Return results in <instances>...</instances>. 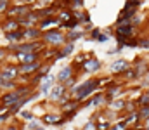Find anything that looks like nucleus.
I'll return each instance as SVG.
<instances>
[{
  "label": "nucleus",
  "instance_id": "obj_45",
  "mask_svg": "<svg viewBox=\"0 0 149 130\" xmlns=\"http://www.w3.org/2000/svg\"><path fill=\"white\" fill-rule=\"evenodd\" d=\"M123 50V47L121 45H116V47H113V49H109L108 50V56H114V54H120Z\"/></svg>",
  "mask_w": 149,
  "mask_h": 130
},
{
  "label": "nucleus",
  "instance_id": "obj_12",
  "mask_svg": "<svg viewBox=\"0 0 149 130\" xmlns=\"http://www.w3.org/2000/svg\"><path fill=\"white\" fill-rule=\"evenodd\" d=\"M74 49H76V43H71V42H66L61 49H57L56 56H54V63L57 61H63V59H68L70 56L74 54Z\"/></svg>",
  "mask_w": 149,
  "mask_h": 130
},
{
  "label": "nucleus",
  "instance_id": "obj_14",
  "mask_svg": "<svg viewBox=\"0 0 149 130\" xmlns=\"http://www.w3.org/2000/svg\"><path fill=\"white\" fill-rule=\"evenodd\" d=\"M132 66H134V70L137 71L139 78H141V76H144V75L149 71V61L144 57V56L135 57V59H134V63H132Z\"/></svg>",
  "mask_w": 149,
  "mask_h": 130
},
{
  "label": "nucleus",
  "instance_id": "obj_20",
  "mask_svg": "<svg viewBox=\"0 0 149 130\" xmlns=\"http://www.w3.org/2000/svg\"><path fill=\"white\" fill-rule=\"evenodd\" d=\"M21 26H19V21L17 19H14V17H3L2 21H0V30H2V33H5V31H14V30H19Z\"/></svg>",
  "mask_w": 149,
  "mask_h": 130
},
{
  "label": "nucleus",
  "instance_id": "obj_8",
  "mask_svg": "<svg viewBox=\"0 0 149 130\" xmlns=\"http://www.w3.org/2000/svg\"><path fill=\"white\" fill-rule=\"evenodd\" d=\"M114 30V35H120V37H125V38H130V37H139V28L134 26L132 23H127V24H118V26H113Z\"/></svg>",
  "mask_w": 149,
  "mask_h": 130
},
{
  "label": "nucleus",
  "instance_id": "obj_19",
  "mask_svg": "<svg viewBox=\"0 0 149 130\" xmlns=\"http://www.w3.org/2000/svg\"><path fill=\"white\" fill-rule=\"evenodd\" d=\"M74 75V68H73V64L70 63V64H66V66H63L59 71H57V83H64L68 78H71Z\"/></svg>",
  "mask_w": 149,
  "mask_h": 130
},
{
  "label": "nucleus",
  "instance_id": "obj_49",
  "mask_svg": "<svg viewBox=\"0 0 149 130\" xmlns=\"http://www.w3.org/2000/svg\"><path fill=\"white\" fill-rule=\"evenodd\" d=\"M142 125H144V129L146 130H149V118L146 120V122H142Z\"/></svg>",
  "mask_w": 149,
  "mask_h": 130
},
{
  "label": "nucleus",
  "instance_id": "obj_50",
  "mask_svg": "<svg viewBox=\"0 0 149 130\" xmlns=\"http://www.w3.org/2000/svg\"><path fill=\"white\" fill-rule=\"evenodd\" d=\"M146 92H148V94H149V87H148V88H146Z\"/></svg>",
  "mask_w": 149,
  "mask_h": 130
},
{
  "label": "nucleus",
  "instance_id": "obj_52",
  "mask_svg": "<svg viewBox=\"0 0 149 130\" xmlns=\"http://www.w3.org/2000/svg\"><path fill=\"white\" fill-rule=\"evenodd\" d=\"M2 109H3V108H2V106H0V111H2Z\"/></svg>",
  "mask_w": 149,
  "mask_h": 130
},
{
  "label": "nucleus",
  "instance_id": "obj_5",
  "mask_svg": "<svg viewBox=\"0 0 149 130\" xmlns=\"http://www.w3.org/2000/svg\"><path fill=\"white\" fill-rule=\"evenodd\" d=\"M101 70H102V63H101V59H99L95 54L90 56V57L81 64V73H83V75H97Z\"/></svg>",
  "mask_w": 149,
  "mask_h": 130
},
{
  "label": "nucleus",
  "instance_id": "obj_25",
  "mask_svg": "<svg viewBox=\"0 0 149 130\" xmlns=\"http://www.w3.org/2000/svg\"><path fill=\"white\" fill-rule=\"evenodd\" d=\"M121 120L125 122V125H127L128 129H132V127H135V125H139V123H141V118H139V113H137V111L123 115V116H121Z\"/></svg>",
  "mask_w": 149,
  "mask_h": 130
},
{
  "label": "nucleus",
  "instance_id": "obj_33",
  "mask_svg": "<svg viewBox=\"0 0 149 130\" xmlns=\"http://www.w3.org/2000/svg\"><path fill=\"white\" fill-rule=\"evenodd\" d=\"M146 19H148V17H146L144 14L137 12V14H135V16L132 17V21H130V23H132L134 26H137V28H142V24H144V21H146Z\"/></svg>",
  "mask_w": 149,
  "mask_h": 130
},
{
  "label": "nucleus",
  "instance_id": "obj_4",
  "mask_svg": "<svg viewBox=\"0 0 149 130\" xmlns=\"http://www.w3.org/2000/svg\"><path fill=\"white\" fill-rule=\"evenodd\" d=\"M40 122L45 125V127H63L66 123L64 116L59 113V111H49V113H43L40 116Z\"/></svg>",
  "mask_w": 149,
  "mask_h": 130
},
{
  "label": "nucleus",
  "instance_id": "obj_46",
  "mask_svg": "<svg viewBox=\"0 0 149 130\" xmlns=\"http://www.w3.org/2000/svg\"><path fill=\"white\" fill-rule=\"evenodd\" d=\"M56 0H37V3L35 5H52Z\"/></svg>",
  "mask_w": 149,
  "mask_h": 130
},
{
  "label": "nucleus",
  "instance_id": "obj_2",
  "mask_svg": "<svg viewBox=\"0 0 149 130\" xmlns=\"http://www.w3.org/2000/svg\"><path fill=\"white\" fill-rule=\"evenodd\" d=\"M42 42L45 43V47H49V49H61L66 43V33L61 28L47 30V31H43Z\"/></svg>",
  "mask_w": 149,
  "mask_h": 130
},
{
  "label": "nucleus",
  "instance_id": "obj_31",
  "mask_svg": "<svg viewBox=\"0 0 149 130\" xmlns=\"http://www.w3.org/2000/svg\"><path fill=\"white\" fill-rule=\"evenodd\" d=\"M101 31H102V28H97V26H94L92 30H88V33H87V42H95L97 40V37L101 35Z\"/></svg>",
  "mask_w": 149,
  "mask_h": 130
},
{
  "label": "nucleus",
  "instance_id": "obj_39",
  "mask_svg": "<svg viewBox=\"0 0 149 130\" xmlns=\"http://www.w3.org/2000/svg\"><path fill=\"white\" fill-rule=\"evenodd\" d=\"M137 113H139L141 122H146L149 118V106H139V108H137Z\"/></svg>",
  "mask_w": 149,
  "mask_h": 130
},
{
  "label": "nucleus",
  "instance_id": "obj_11",
  "mask_svg": "<svg viewBox=\"0 0 149 130\" xmlns=\"http://www.w3.org/2000/svg\"><path fill=\"white\" fill-rule=\"evenodd\" d=\"M66 92H68V88L63 85V83H56V85L52 87V90H50V94L47 95L45 101H47L49 104H56V106H57L59 101H61V97H63Z\"/></svg>",
  "mask_w": 149,
  "mask_h": 130
},
{
  "label": "nucleus",
  "instance_id": "obj_36",
  "mask_svg": "<svg viewBox=\"0 0 149 130\" xmlns=\"http://www.w3.org/2000/svg\"><path fill=\"white\" fill-rule=\"evenodd\" d=\"M14 116H12V113L9 111V109H2L0 111V125H5L7 122H10Z\"/></svg>",
  "mask_w": 149,
  "mask_h": 130
},
{
  "label": "nucleus",
  "instance_id": "obj_38",
  "mask_svg": "<svg viewBox=\"0 0 149 130\" xmlns=\"http://www.w3.org/2000/svg\"><path fill=\"white\" fill-rule=\"evenodd\" d=\"M139 49H144V50L149 49V33L139 35Z\"/></svg>",
  "mask_w": 149,
  "mask_h": 130
},
{
  "label": "nucleus",
  "instance_id": "obj_10",
  "mask_svg": "<svg viewBox=\"0 0 149 130\" xmlns=\"http://www.w3.org/2000/svg\"><path fill=\"white\" fill-rule=\"evenodd\" d=\"M56 83H57V76L50 73V75H47V76H45V78L40 82V85H38L37 90L40 92V95H42V97H45V99H47V95L50 94L52 87L56 85Z\"/></svg>",
  "mask_w": 149,
  "mask_h": 130
},
{
  "label": "nucleus",
  "instance_id": "obj_28",
  "mask_svg": "<svg viewBox=\"0 0 149 130\" xmlns=\"http://www.w3.org/2000/svg\"><path fill=\"white\" fill-rule=\"evenodd\" d=\"M26 130H47V127L40 122V118H33L26 122Z\"/></svg>",
  "mask_w": 149,
  "mask_h": 130
},
{
  "label": "nucleus",
  "instance_id": "obj_24",
  "mask_svg": "<svg viewBox=\"0 0 149 130\" xmlns=\"http://www.w3.org/2000/svg\"><path fill=\"white\" fill-rule=\"evenodd\" d=\"M56 17H57V21H59V24H61V23H66V21L73 19V10H71L70 7H61V9H57Z\"/></svg>",
  "mask_w": 149,
  "mask_h": 130
},
{
  "label": "nucleus",
  "instance_id": "obj_48",
  "mask_svg": "<svg viewBox=\"0 0 149 130\" xmlns=\"http://www.w3.org/2000/svg\"><path fill=\"white\" fill-rule=\"evenodd\" d=\"M128 130H146V129H144V125H142V122H141L139 125H135V127H132V129H128Z\"/></svg>",
  "mask_w": 149,
  "mask_h": 130
},
{
  "label": "nucleus",
  "instance_id": "obj_13",
  "mask_svg": "<svg viewBox=\"0 0 149 130\" xmlns=\"http://www.w3.org/2000/svg\"><path fill=\"white\" fill-rule=\"evenodd\" d=\"M64 33H66V42H71V43H76L78 40L87 37V30L83 26H76V28H71V30H66Z\"/></svg>",
  "mask_w": 149,
  "mask_h": 130
},
{
  "label": "nucleus",
  "instance_id": "obj_1",
  "mask_svg": "<svg viewBox=\"0 0 149 130\" xmlns=\"http://www.w3.org/2000/svg\"><path fill=\"white\" fill-rule=\"evenodd\" d=\"M102 87H101V76H88L87 80H83V82H78L76 85L70 90L71 92V95H73V99H76L80 104L81 102H85L88 97H92L95 92H99Z\"/></svg>",
  "mask_w": 149,
  "mask_h": 130
},
{
  "label": "nucleus",
  "instance_id": "obj_30",
  "mask_svg": "<svg viewBox=\"0 0 149 130\" xmlns=\"http://www.w3.org/2000/svg\"><path fill=\"white\" fill-rule=\"evenodd\" d=\"M144 5V0H125V9H132V10H139Z\"/></svg>",
  "mask_w": 149,
  "mask_h": 130
},
{
  "label": "nucleus",
  "instance_id": "obj_34",
  "mask_svg": "<svg viewBox=\"0 0 149 130\" xmlns=\"http://www.w3.org/2000/svg\"><path fill=\"white\" fill-rule=\"evenodd\" d=\"M68 7L71 10H81L85 9V0H68Z\"/></svg>",
  "mask_w": 149,
  "mask_h": 130
},
{
  "label": "nucleus",
  "instance_id": "obj_27",
  "mask_svg": "<svg viewBox=\"0 0 149 130\" xmlns=\"http://www.w3.org/2000/svg\"><path fill=\"white\" fill-rule=\"evenodd\" d=\"M120 78H121L125 83H128V82H135V80H139V75H137V71L134 70V66H130V68L120 76Z\"/></svg>",
  "mask_w": 149,
  "mask_h": 130
},
{
  "label": "nucleus",
  "instance_id": "obj_40",
  "mask_svg": "<svg viewBox=\"0 0 149 130\" xmlns=\"http://www.w3.org/2000/svg\"><path fill=\"white\" fill-rule=\"evenodd\" d=\"M109 130H128V127L125 125V122L120 118V120H116V122H113L111 127H109Z\"/></svg>",
  "mask_w": 149,
  "mask_h": 130
},
{
  "label": "nucleus",
  "instance_id": "obj_16",
  "mask_svg": "<svg viewBox=\"0 0 149 130\" xmlns=\"http://www.w3.org/2000/svg\"><path fill=\"white\" fill-rule=\"evenodd\" d=\"M137 12H139V10H132V9H125V7H123V9L118 12V16H116V23H114V26L130 23V21H132V17H134Z\"/></svg>",
  "mask_w": 149,
  "mask_h": 130
},
{
  "label": "nucleus",
  "instance_id": "obj_22",
  "mask_svg": "<svg viewBox=\"0 0 149 130\" xmlns=\"http://www.w3.org/2000/svg\"><path fill=\"white\" fill-rule=\"evenodd\" d=\"M2 35H3L5 43H19V42H23V28L14 30V31H5V33H2Z\"/></svg>",
  "mask_w": 149,
  "mask_h": 130
},
{
  "label": "nucleus",
  "instance_id": "obj_9",
  "mask_svg": "<svg viewBox=\"0 0 149 130\" xmlns=\"http://www.w3.org/2000/svg\"><path fill=\"white\" fill-rule=\"evenodd\" d=\"M19 94L16 90H7V92H0V106L3 109H10L17 101H19Z\"/></svg>",
  "mask_w": 149,
  "mask_h": 130
},
{
  "label": "nucleus",
  "instance_id": "obj_26",
  "mask_svg": "<svg viewBox=\"0 0 149 130\" xmlns=\"http://www.w3.org/2000/svg\"><path fill=\"white\" fill-rule=\"evenodd\" d=\"M106 97H104V92H95L94 95H92V106L95 108V109H102V108H106Z\"/></svg>",
  "mask_w": 149,
  "mask_h": 130
},
{
  "label": "nucleus",
  "instance_id": "obj_37",
  "mask_svg": "<svg viewBox=\"0 0 149 130\" xmlns=\"http://www.w3.org/2000/svg\"><path fill=\"white\" fill-rule=\"evenodd\" d=\"M135 47H139V37H130L123 43V49H135Z\"/></svg>",
  "mask_w": 149,
  "mask_h": 130
},
{
  "label": "nucleus",
  "instance_id": "obj_42",
  "mask_svg": "<svg viewBox=\"0 0 149 130\" xmlns=\"http://www.w3.org/2000/svg\"><path fill=\"white\" fill-rule=\"evenodd\" d=\"M9 56H10V54L7 52L5 45H3V47H0V66H2V64H3L5 61H9Z\"/></svg>",
  "mask_w": 149,
  "mask_h": 130
},
{
  "label": "nucleus",
  "instance_id": "obj_44",
  "mask_svg": "<svg viewBox=\"0 0 149 130\" xmlns=\"http://www.w3.org/2000/svg\"><path fill=\"white\" fill-rule=\"evenodd\" d=\"M81 130H95V122L90 118L87 123H83V127H81Z\"/></svg>",
  "mask_w": 149,
  "mask_h": 130
},
{
  "label": "nucleus",
  "instance_id": "obj_18",
  "mask_svg": "<svg viewBox=\"0 0 149 130\" xmlns=\"http://www.w3.org/2000/svg\"><path fill=\"white\" fill-rule=\"evenodd\" d=\"M43 31L38 26H30V28H23V40H42Z\"/></svg>",
  "mask_w": 149,
  "mask_h": 130
},
{
  "label": "nucleus",
  "instance_id": "obj_23",
  "mask_svg": "<svg viewBox=\"0 0 149 130\" xmlns=\"http://www.w3.org/2000/svg\"><path fill=\"white\" fill-rule=\"evenodd\" d=\"M57 26H59V21H57L56 16L43 17V19H40V23H38V28H40L42 31H47V30H52V28H57Z\"/></svg>",
  "mask_w": 149,
  "mask_h": 130
},
{
  "label": "nucleus",
  "instance_id": "obj_35",
  "mask_svg": "<svg viewBox=\"0 0 149 130\" xmlns=\"http://www.w3.org/2000/svg\"><path fill=\"white\" fill-rule=\"evenodd\" d=\"M12 3H14V0H0V21L5 17V12Z\"/></svg>",
  "mask_w": 149,
  "mask_h": 130
},
{
  "label": "nucleus",
  "instance_id": "obj_15",
  "mask_svg": "<svg viewBox=\"0 0 149 130\" xmlns=\"http://www.w3.org/2000/svg\"><path fill=\"white\" fill-rule=\"evenodd\" d=\"M17 21H19V26L21 28H30V26H38L40 17H38V14L35 12V9H33L30 14H26L24 17H19Z\"/></svg>",
  "mask_w": 149,
  "mask_h": 130
},
{
  "label": "nucleus",
  "instance_id": "obj_43",
  "mask_svg": "<svg viewBox=\"0 0 149 130\" xmlns=\"http://www.w3.org/2000/svg\"><path fill=\"white\" fill-rule=\"evenodd\" d=\"M109 35L108 33H104V31H101V35L97 37V40H95V43H106V42H109Z\"/></svg>",
  "mask_w": 149,
  "mask_h": 130
},
{
  "label": "nucleus",
  "instance_id": "obj_7",
  "mask_svg": "<svg viewBox=\"0 0 149 130\" xmlns=\"http://www.w3.org/2000/svg\"><path fill=\"white\" fill-rule=\"evenodd\" d=\"M132 66V63H128L127 59H123V57H120V59H116V61H113L111 64H109V75L114 76V78H120L128 68Z\"/></svg>",
  "mask_w": 149,
  "mask_h": 130
},
{
  "label": "nucleus",
  "instance_id": "obj_47",
  "mask_svg": "<svg viewBox=\"0 0 149 130\" xmlns=\"http://www.w3.org/2000/svg\"><path fill=\"white\" fill-rule=\"evenodd\" d=\"M14 3H31V5H35L37 0H14Z\"/></svg>",
  "mask_w": 149,
  "mask_h": 130
},
{
  "label": "nucleus",
  "instance_id": "obj_21",
  "mask_svg": "<svg viewBox=\"0 0 149 130\" xmlns=\"http://www.w3.org/2000/svg\"><path fill=\"white\" fill-rule=\"evenodd\" d=\"M35 12L38 14V17H40V19H43V17L56 16L57 9L54 7V3H52V5H35Z\"/></svg>",
  "mask_w": 149,
  "mask_h": 130
},
{
  "label": "nucleus",
  "instance_id": "obj_6",
  "mask_svg": "<svg viewBox=\"0 0 149 130\" xmlns=\"http://www.w3.org/2000/svg\"><path fill=\"white\" fill-rule=\"evenodd\" d=\"M0 75L7 80H14L17 82L19 80V64L12 63V61H5L2 66H0Z\"/></svg>",
  "mask_w": 149,
  "mask_h": 130
},
{
  "label": "nucleus",
  "instance_id": "obj_32",
  "mask_svg": "<svg viewBox=\"0 0 149 130\" xmlns=\"http://www.w3.org/2000/svg\"><path fill=\"white\" fill-rule=\"evenodd\" d=\"M135 102H137V106H149V94L146 90H142V92L135 97Z\"/></svg>",
  "mask_w": 149,
  "mask_h": 130
},
{
  "label": "nucleus",
  "instance_id": "obj_17",
  "mask_svg": "<svg viewBox=\"0 0 149 130\" xmlns=\"http://www.w3.org/2000/svg\"><path fill=\"white\" fill-rule=\"evenodd\" d=\"M125 104H127V97H125V95H121V97L113 99L111 102H108V104H106V108H109L111 111H116L120 116H123V113H125Z\"/></svg>",
  "mask_w": 149,
  "mask_h": 130
},
{
  "label": "nucleus",
  "instance_id": "obj_29",
  "mask_svg": "<svg viewBox=\"0 0 149 130\" xmlns=\"http://www.w3.org/2000/svg\"><path fill=\"white\" fill-rule=\"evenodd\" d=\"M17 118L23 120V122H30V120H33V118H37V116H35L33 109H26V108H23V109L17 113Z\"/></svg>",
  "mask_w": 149,
  "mask_h": 130
},
{
  "label": "nucleus",
  "instance_id": "obj_51",
  "mask_svg": "<svg viewBox=\"0 0 149 130\" xmlns=\"http://www.w3.org/2000/svg\"><path fill=\"white\" fill-rule=\"evenodd\" d=\"M0 130H5V129H3V127H0Z\"/></svg>",
  "mask_w": 149,
  "mask_h": 130
},
{
  "label": "nucleus",
  "instance_id": "obj_41",
  "mask_svg": "<svg viewBox=\"0 0 149 130\" xmlns=\"http://www.w3.org/2000/svg\"><path fill=\"white\" fill-rule=\"evenodd\" d=\"M78 78H80L78 75H73V76H71V78H68V80H66V82H64L63 85L66 87L68 90H71V88H73V87L76 85V83H78Z\"/></svg>",
  "mask_w": 149,
  "mask_h": 130
},
{
  "label": "nucleus",
  "instance_id": "obj_3",
  "mask_svg": "<svg viewBox=\"0 0 149 130\" xmlns=\"http://www.w3.org/2000/svg\"><path fill=\"white\" fill-rule=\"evenodd\" d=\"M43 59L35 61V63H28V64H19V80L17 82H30L31 76H35L38 70L43 66Z\"/></svg>",
  "mask_w": 149,
  "mask_h": 130
}]
</instances>
